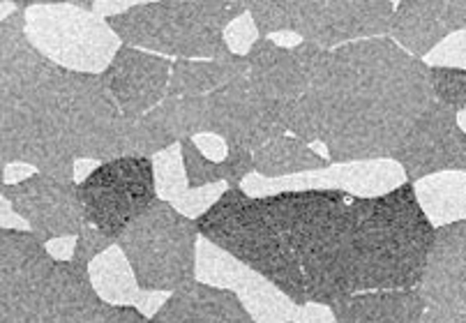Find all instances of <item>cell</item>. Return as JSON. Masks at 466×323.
I'll return each instance as SVG.
<instances>
[{
    "instance_id": "60d3db41",
    "label": "cell",
    "mask_w": 466,
    "mask_h": 323,
    "mask_svg": "<svg viewBox=\"0 0 466 323\" xmlns=\"http://www.w3.org/2000/svg\"><path fill=\"white\" fill-rule=\"evenodd\" d=\"M5 185V162L0 159V187Z\"/></svg>"
},
{
    "instance_id": "9c48e42d",
    "label": "cell",
    "mask_w": 466,
    "mask_h": 323,
    "mask_svg": "<svg viewBox=\"0 0 466 323\" xmlns=\"http://www.w3.org/2000/svg\"><path fill=\"white\" fill-rule=\"evenodd\" d=\"M206 135L219 136L227 148L254 153L287 135V129L279 118V105L261 97L248 76H240L206 95Z\"/></svg>"
},
{
    "instance_id": "4fadbf2b",
    "label": "cell",
    "mask_w": 466,
    "mask_h": 323,
    "mask_svg": "<svg viewBox=\"0 0 466 323\" xmlns=\"http://www.w3.org/2000/svg\"><path fill=\"white\" fill-rule=\"evenodd\" d=\"M328 49L300 42L293 49H279L268 37L257 40L248 54V81L261 97L279 106L293 105L308 93Z\"/></svg>"
},
{
    "instance_id": "3957f363",
    "label": "cell",
    "mask_w": 466,
    "mask_h": 323,
    "mask_svg": "<svg viewBox=\"0 0 466 323\" xmlns=\"http://www.w3.org/2000/svg\"><path fill=\"white\" fill-rule=\"evenodd\" d=\"M434 102L430 67L390 37L330 49L308 93L279 106L287 132L321 144L328 162L392 159L422 111Z\"/></svg>"
},
{
    "instance_id": "5b68a950",
    "label": "cell",
    "mask_w": 466,
    "mask_h": 323,
    "mask_svg": "<svg viewBox=\"0 0 466 323\" xmlns=\"http://www.w3.org/2000/svg\"><path fill=\"white\" fill-rule=\"evenodd\" d=\"M245 12L240 0H153L106 19L123 45L176 60L227 58L222 30Z\"/></svg>"
},
{
    "instance_id": "e0dca14e",
    "label": "cell",
    "mask_w": 466,
    "mask_h": 323,
    "mask_svg": "<svg viewBox=\"0 0 466 323\" xmlns=\"http://www.w3.org/2000/svg\"><path fill=\"white\" fill-rule=\"evenodd\" d=\"M150 323H254L238 296L228 288L208 287L192 279L176 288L162 308L148 318Z\"/></svg>"
},
{
    "instance_id": "6da1fadb",
    "label": "cell",
    "mask_w": 466,
    "mask_h": 323,
    "mask_svg": "<svg viewBox=\"0 0 466 323\" xmlns=\"http://www.w3.org/2000/svg\"><path fill=\"white\" fill-rule=\"evenodd\" d=\"M194 222L198 236L268 279L296 308L416 288L434 240L407 183L372 199L342 189L248 197L227 187Z\"/></svg>"
},
{
    "instance_id": "5bb4252c",
    "label": "cell",
    "mask_w": 466,
    "mask_h": 323,
    "mask_svg": "<svg viewBox=\"0 0 466 323\" xmlns=\"http://www.w3.org/2000/svg\"><path fill=\"white\" fill-rule=\"evenodd\" d=\"M169 75V58L146 54L132 46H120L99 79L109 90L120 116L137 120L167 97Z\"/></svg>"
},
{
    "instance_id": "e575fe53",
    "label": "cell",
    "mask_w": 466,
    "mask_h": 323,
    "mask_svg": "<svg viewBox=\"0 0 466 323\" xmlns=\"http://www.w3.org/2000/svg\"><path fill=\"white\" fill-rule=\"evenodd\" d=\"M0 229H12V231H30L28 224L16 215V210L12 208L10 201L0 194Z\"/></svg>"
},
{
    "instance_id": "cb8c5ba5",
    "label": "cell",
    "mask_w": 466,
    "mask_h": 323,
    "mask_svg": "<svg viewBox=\"0 0 466 323\" xmlns=\"http://www.w3.org/2000/svg\"><path fill=\"white\" fill-rule=\"evenodd\" d=\"M88 279L95 294L109 305H129L135 308L141 296V288L137 284L135 273L129 268L127 258L123 257L116 245L105 249L88 264Z\"/></svg>"
},
{
    "instance_id": "7a4b0ae2",
    "label": "cell",
    "mask_w": 466,
    "mask_h": 323,
    "mask_svg": "<svg viewBox=\"0 0 466 323\" xmlns=\"http://www.w3.org/2000/svg\"><path fill=\"white\" fill-rule=\"evenodd\" d=\"M141 118L120 116L99 75L63 70L24 33V10L0 24V159L75 183L76 159L153 157L169 148Z\"/></svg>"
},
{
    "instance_id": "7402d4cb",
    "label": "cell",
    "mask_w": 466,
    "mask_h": 323,
    "mask_svg": "<svg viewBox=\"0 0 466 323\" xmlns=\"http://www.w3.org/2000/svg\"><path fill=\"white\" fill-rule=\"evenodd\" d=\"M326 167H330L326 157L289 135L278 136L252 153V171L263 178H284V176L308 174Z\"/></svg>"
},
{
    "instance_id": "2e32d148",
    "label": "cell",
    "mask_w": 466,
    "mask_h": 323,
    "mask_svg": "<svg viewBox=\"0 0 466 323\" xmlns=\"http://www.w3.org/2000/svg\"><path fill=\"white\" fill-rule=\"evenodd\" d=\"M418 294L425 305L466 308V224L464 219L434 229Z\"/></svg>"
},
{
    "instance_id": "7c38bea8",
    "label": "cell",
    "mask_w": 466,
    "mask_h": 323,
    "mask_svg": "<svg viewBox=\"0 0 466 323\" xmlns=\"http://www.w3.org/2000/svg\"><path fill=\"white\" fill-rule=\"evenodd\" d=\"M0 194L10 201L30 234L40 243L51 238H76L86 227L84 210L76 197V183H63L46 174H33L16 185H3Z\"/></svg>"
},
{
    "instance_id": "ac0fdd59",
    "label": "cell",
    "mask_w": 466,
    "mask_h": 323,
    "mask_svg": "<svg viewBox=\"0 0 466 323\" xmlns=\"http://www.w3.org/2000/svg\"><path fill=\"white\" fill-rule=\"evenodd\" d=\"M328 308L338 323H418L425 298L418 288H386L347 296Z\"/></svg>"
},
{
    "instance_id": "d590c367",
    "label": "cell",
    "mask_w": 466,
    "mask_h": 323,
    "mask_svg": "<svg viewBox=\"0 0 466 323\" xmlns=\"http://www.w3.org/2000/svg\"><path fill=\"white\" fill-rule=\"evenodd\" d=\"M76 238L72 236H65V238H51L45 243V249L49 252V257L54 261H70L72 252H75Z\"/></svg>"
},
{
    "instance_id": "277c9868",
    "label": "cell",
    "mask_w": 466,
    "mask_h": 323,
    "mask_svg": "<svg viewBox=\"0 0 466 323\" xmlns=\"http://www.w3.org/2000/svg\"><path fill=\"white\" fill-rule=\"evenodd\" d=\"M0 323H150L129 305H109L88 270L54 261L30 231L0 229Z\"/></svg>"
},
{
    "instance_id": "d6986e66",
    "label": "cell",
    "mask_w": 466,
    "mask_h": 323,
    "mask_svg": "<svg viewBox=\"0 0 466 323\" xmlns=\"http://www.w3.org/2000/svg\"><path fill=\"white\" fill-rule=\"evenodd\" d=\"M150 159H153L155 194H159V201L169 204L171 208H176L185 217L198 219L204 213H208L218 204L219 197L227 192V183H215L206 185V187L189 189L187 180H185L178 144L159 150Z\"/></svg>"
},
{
    "instance_id": "d6a6232c",
    "label": "cell",
    "mask_w": 466,
    "mask_h": 323,
    "mask_svg": "<svg viewBox=\"0 0 466 323\" xmlns=\"http://www.w3.org/2000/svg\"><path fill=\"white\" fill-rule=\"evenodd\" d=\"M192 144L198 153L208 159V162H222V159L227 157V144L215 135H197Z\"/></svg>"
},
{
    "instance_id": "b9f144b4",
    "label": "cell",
    "mask_w": 466,
    "mask_h": 323,
    "mask_svg": "<svg viewBox=\"0 0 466 323\" xmlns=\"http://www.w3.org/2000/svg\"><path fill=\"white\" fill-rule=\"evenodd\" d=\"M284 323H293V321H284Z\"/></svg>"
},
{
    "instance_id": "44dd1931",
    "label": "cell",
    "mask_w": 466,
    "mask_h": 323,
    "mask_svg": "<svg viewBox=\"0 0 466 323\" xmlns=\"http://www.w3.org/2000/svg\"><path fill=\"white\" fill-rule=\"evenodd\" d=\"M413 194L422 215L434 229L461 222L466 217L464 171H441L413 183Z\"/></svg>"
},
{
    "instance_id": "ffe728a7",
    "label": "cell",
    "mask_w": 466,
    "mask_h": 323,
    "mask_svg": "<svg viewBox=\"0 0 466 323\" xmlns=\"http://www.w3.org/2000/svg\"><path fill=\"white\" fill-rule=\"evenodd\" d=\"M248 76V60L228 54L219 60H176L171 63L167 97H204L228 81Z\"/></svg>"
},
{
    "instance_id": "83f0119b",
    "label": "cell",
    "mask_w": 466,
    "mask_h": 323,
    "mask_svg": "<svg viewBox=\"0 0 466 323\" xmlns=\"http://www.w3.org/2000/svg\"><path fill=\"white\" fill-rule=\"evenodd\" d=\"M430 86L434 100L446 105L455 114L466 111V72L430 67Z\"/></svg>"
},
{
    "instance_id": "f1b7e54d",
    "label": "cell",
    "mask_w": 466,
    "mask_h": 323,
    "mask_svg": "<svg viewBox=\"0 0 466 323\" xmlns=\"http://www.w3.org/2000/svg\"><path fill=\"white\" fill-rule=\"evenodd\" d=\"M427 67H446V70H464L466 65V30H457L446 40L439 42L425 56Z\"/></svg>"
},
{
    "instance_id": "4dcf8cb0",
    "label": "cell",
    "mask_w": 466,
    "mask_h": 323,
    "mask_svg": "<svg viewBox=\"0 0 466 323\" xmlns=\"http://www.w3.org/2000/svg\"><path fill=\"white\" fill-rule=\"evenodd\" d=\"M116 240L109 238V236L99 234L97 229H93V227H88L86 224L84 229L79 231V236H76V243H75V252H72V264L79 266V268L88 270V264L93 261L97 254H102L105 249H109L111 245H114Z\"/></svg>"
},
{
    "instance_id": "8d00e7d4",
    "label": "cell",
    "mask_w": 466,
    "mask_h": 323,
    "mask_svg": "<svg viewBox=\"0 0 466 323\" xmlns=\"http://www.w3.org/2000/svg\"><path fill=\"white\" fill-rule=\"evenodd\" d=\"M137 3H132V0H99V3H93V7H90V12H95L97 16H102V19H111V16H118L123 15V12L132 10Z\"/></svg>"
},
{
    "instance_id": "d4e9b609",
    "label": "cell",
    "mask_w": 466,
    "mask_h": 323,
    "mask_svg": "<svg viewBox=\"0 0 466 323\" xmlns=\"http://www.w3.org/2000/svg\"><path fill=\"white\" fill-rule=\"evenodd\" d=\"M228 291L238 296L240 305L248 309L254 323H284L293 321V317H296V305L278 287H273L268 279L249 270L248 266L240 270Z\"/></svg>"
},
{
    "instance_id": "ba28073f",
    "label": "cell",
    "mask_w": 466,
    "mask_h": 323,
    "mask_svg": "<svg viewBox=\"0 0 466 323\" xmlns=\"http://www.w3.org/2000/svg\"><path fill=\"white\" fill-rule=\"evenodd\" d=\"M84 219L99 234L118 238L155 199V174L150 157H116L76 183Z\"/></svg>"
},
{
    "instance_id": "836d02e7",
    "label": "cell",
    "mask_w": 466,
    "mask_h": 323,
    "mask_svg": "<svg viewBox=\"0 0 466 323\" xmlns=\"http://www.w3.org/2000/svg\"><path fill=\"white\" fill-rule=\"evenodd\" d=\"M293 323H338V321H335V317H332V312L328 305L308 303V305H303V308L296 309Z\"/></svg>"
},
{
    "instance_id": "4316f807",
    "label": "cell",
    "mask_w": 466,
    "mask_h": 323,
    "mask_svg": "<svg viewBox=\"0 0 466 323\" xmlns=\"http://www.w3.org/2000/svg\"><path fill=\"white\" fill-rule=\"evenodd\" d=\"M180 159H183L185 180L189 189L206 187L215 183H228V165L227 159L222 162H208L204 155L194 148L192 139L180 141Z\"/></svg>"
},
{
    "instance_id": "f35d334b",
    "label": "cell",
    "mask_w": 466,
    "mask_h": 323,
    "mask_svg": "<svg viewBox=\"0 0 466 323\" xmlns=\"http://www.w3.org/2000/svg\"><path fill=\"white\" fill-rule=\"evenodd\" d=\"M268 40L273 42L275 46H279V49H293V46H298L303 42L296 33H275V35H268Z\"/></svg>"
},
{
    "instance_id": "ab89813d",
    "label": "cell",
    "mask_w": 466,
    "mask_h": 323,
    "mask_svg": "<svg viewBox=\"0 0 466 323\" xmlns=\"http://www.w3.org/2000/svg\"><path fill=\"white\" fill-rule=\"evenodd\" d=\"M97 165L99 162H95V159H76L75 162V183H81L86 176L93 174V171L97 169Z\"/></svg>"
},
{
    "instance_id": "1f68e13d",
    "label": "cell",
    "mask_w": 466,
    "mask_h": 323,
    "mask_svg": "<svg viewBox=\"0 0 466 323\" xmlns=\"http://www.w3.org/2000/svg\"><path fill=\"white\" fill-rule=\"evenodd\" d=\"M418 323H466V308L425 305V312Z\"/></svg>"
},
{
    "instance_id": "f546056e",
    "label": "cell",
    "mask_w": 466,
    "mask_h": 323,
    "mask_svg": "<svg viewBox=\"0 0 466 323\" xmlns=\"http://www.w3.org/2000/svg\"><path fill=\"white\" fill-rule=\"evenodd\" d=\"M222 40L228 54L240 56V58H243L245 54H249V49H252L258 40L257 25H254L252 16H249L248 12H243L238 19H233L231 24L222 30Z\"/></svg>"
},
{
    "instance_id": "484cf974",
    "label": "cell",
    "mask_w": 466,
    "mask_h": 323,
    "mask_svg": "<svg viewBox=\"0 0 466 323\" xmlns=\"http://www.w3.org/2000/svg\"><path fill=\"white\" fill-rule=\"evenodd\" d=\"M245 12L252 16L257 33H261L263 37L291 33L296 0H249L245 3Z\"/></svg>"
},
{
    "instance_id": "603a6c76",
    "label": "cell",
    "mask_w": 466,
    "mask_h": 323,
    "mask_svg": "<svg viewBox=\"0 0 466 323\" xmlns=\"http://www.w3.org/2000/svg\"><path fill=\"white\" fill-rule=\"evenodd\" d=\"M150 129L169 144L189 141L206 135V95L204 97H164L155 109L141 116Z\"/></svg>"
},
{
    "instance_id": "8fae6325",
    "label": "cell",
    "mask_w": 466,
    "mask_h": 323,
    "mask_svg": "<svg viewBox=\"0 0 466 323\" xmlns=\"http://www.w3.org/2000/svg\"><path fill=\"white\" fill-rule=\"evenodd\" d=\"M392 162L402 167L404 178L411 183L441 171H464L466 132L457 125L455 111L431 102L409 129Z\"/></svg>"
},
{
    "instance_id": "9a60e30c",
    "label": "cell",
    "mask_w": 466,
    "mask_h": 323,
    "mask_svg": "<svg viewBox=\"0 0 466 323\" xmlns=\"http://www.w3.org/2000/svg\"><path fill=\"white\" fill-rule=\"evenodd\" d=\"M464 25V0H402L392 10L388 33L400 49L420 60Z\"/></svg>"
},
{
    "instance_id": "52a82bcc",
    "label": "cell",
    "mask_w": 466,
    "mask_h": 323,
    "mask_svg": "<svg viewBox=\"0 0 466 323\" xmlns=\"http://www.w3.org/2000/svg\"><path fill=\"white\" fill-rule=\"evenodd\" d=\"M24 33L30 46L70 72L99 75L120 49L106 19L93 3H24Z\"/></svg>"
},
{
    "instance_id": "74e56055",
    "label": "cell",
    "mask_w": 466,
    "mask_h": 323,
    "mask_svg": "<svg viewBox=\"0 0 466 323\" xmlns=\"http://www.w3.org/2000/svg\"><path fill=\"white\" fill-rule=\"evenodd\" d=\"M33 174H37L33 167L12 162V165H5V185H16V183H21V180L30 178Z\"/></svg>"
},
{
    "instance_id": "8992f818",
    "label": "cell",
    "mask_w": 466,
    "mask_h": 323,
    "mask_svg": "<svg viewBox=\"0 0 466 323\" xmlns=\"http://www.w3.org/2000/svg\"><path fill=\"white\" fill-rule=\"evenodd\" d=\"M197 222L155 199L116 238L141 291L174 294L194 279Z\"/></svg>"
},
{
    "instance_id": "30bf717a",
    "label": "cell",
    "mask_w": 466,
    "mask_h": 323,
    "mask_svg": "<svg viewBox=\"0 0 466 323\" xmlns=\"http://www.w3.org/2000/svg\"><path fill=\"white\" fill-rule=\"evenodd\" d=\"M395 5L390 0H296L291 33L321 49L383 37Z\"/></svg>"
}]
</instances>
